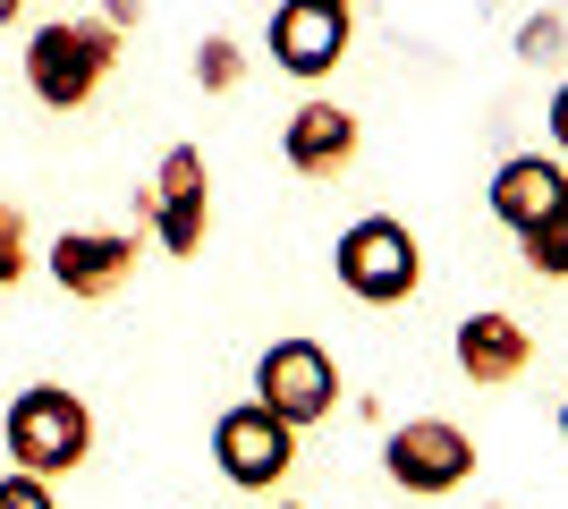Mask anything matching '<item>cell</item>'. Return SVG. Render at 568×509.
Masks as SVG:
<instances>
[{
	"label": "cell",
	"mask_w": 568,
	"mask_h": 509,
	"mask_svg": "<svg viewBox=\"0 0 568 509\" xmlns=\"http://www.w3.org/2000/svg\"><path fill=\"white\" fill-rule=\"evenodd\" d=\"M0 441H9V459L26 467V476H77V467L94 459V408L77 399V390L60 383H26L18 399H9V416H0Z\"/></svg>",
	"instance_id": "obj_1"
},
{
	"label": "cell",
	"mask_w": 568,
	"mask_h": 509,
	"mask_svg": "<svg viewBox=\"0 0 568 509\" xmlns=\"http://www.w3.org/2000/svg\"><path fill=\"white\" fill-rule=\"evenodd\" d=\"M111 69H119V26H102V18H51V26L26 34V85L51 111L94 102Z\"/></svg>",
	"instance_id": "obj_2"
},
{
	"label": "cell",
	"mask_w": 568,
	"mask_h": 509,
	"mask_svg": "<svg viewBox=\"0 0 568 509\" xmlns=\"http://www.w3.org/2000/svg\"><path fill=\"white\" fill-rule=\"evenodd\" d=\"M332 272H339V289L365 297V306H399V297H416V281H425V255H416V230H407V221L365 213V221L339 230Z\"/></svg>",
	"instance_id": "obj_3"
},
{
	"label": "cell",
	"mask_w": 568,
	"mask_h": 509,
	"mask_svg": "<svg viewBox=\"0 0 568 509\" xmlns=\"http://www.w3.org/2000/svg\"><path fill=\"white\" fill-rule=\"evenodd\" d=\"M255 408H272L288 434H306L339 408V365L323 339H272L255 357Z\"/></svg>",
	"instance_id": "obj_4"
},
{
	"label": "cell",
	"mask_w": 568,
	"mask_h": 509,
	"mask_svg": "<svg viewBox=\"0 0 568 509\" xmlns=\"http://www.w3.org/2000/svg\"><path fill=\"white\" fill-rule=\"evenodd\" d=\"M382 467H390L399 492L442 501V492H458L475 476V441H467V425H450V416H407V425L382 434Z\"/></svg>",
	"instance_id": "obj_5"
},
{
	"label": "cell",
	"mask_w": 568,
	"mask_h": 509,
	"mask_svg": "<svg viewBox=\"0 0 568 509\" xmlns=\"http://www.w3.org/2000/svg\"><path fill=\"white\" fill-rule=\"evenodd\" d=\"M144 221L162 255H204V230H213V170H204V145H170L153 187H144Z\"/></svg>",
	"instance_id": "obj_6"
},
{
	"label": "cell",
	"mask_w": 568,
	"mask_h": 509,
	"mask_svg": "<svg viewBox=\"0 0 568 509\" xmlns=\"http://www.w3.org/2000/svg\"><path fill=\"white\" fill-rule=\"evenodd\" d=\"M213 467L230 476L237 492H272L288 467H297V434H288L272 408H255V399H246V408H230V416L213 425Z\"/></svg>",
	"instance_id": "obj_7"
},
{
	"label": "cell",
	"mask_w": 568,
	"mask_h": 509,
	"mask_svg": "<svg viewBox=\"0 0 568 509\" xmlns=\"http://www.w3.org/2000/svg\"><path fill=\"white\" fill-rule=\"evenodd\" d=\"M43 272L60 281V297L111 306V297L136 281V238H128V230H60V238L43 246Z\"/></svg>",
	"instance_id": "obj_8"
},
{
	"label": "cell",
	"mask_w": 568,
	"mask_h": 509,
	"mask_svg": "<svg viewBox=\"0 0 568 509\" xmlns=\"http://www.w3.org/2000/svg\"><path fill=\"white\" fill-rule=\"evenodd\" d=\"M356 26L348 9H332V0H281L272 9V69L281 77H306V85H323V77L348 60Z\"/></svg>",
	"instance_id": "obj_9"
},
{
	"label": "cell",
	"mask_w": 568,
	"mask_h": 509,
	"mask_svg": "<svg viewBox=\"0 0 568 509\" xmlns=\"http://www.w3.org/2000/svg\"><path fill=\"white\" fill-rule=\"evenodd\" d=\"M356 145H365V128H356L348 102H297L281 128V162L297 170V179H339V170L356 162Z\"/></svg>",
	"instance_id": "obj_10"
},
{
	"label": "cell",
	"mask_w": 568,
	"mask_h": 509,
	"mask_svg": "<svg viewBox=\"0 0 568 509\" xmlns=\"http://www.w3.org/2000/svg\"><path fill=\"white\" fill-rule=\"evenodd\" d=\"M450 357H458V374H467L475 390H500V383H518L526 365H535V332H526L518 315L484 306V315H467L450 332Z\"/></svg>",
	"instance_id": "obj_11"
},
{
	"label": "cell",
	"mask_w": 568,
	"mask_h": 509,
	"mask_svg": "<svg viewBox=\"0 0 568 509\" xmlns=\"http://www.w3.org/2000/svg\"><path fill=\"white\" fill-rule=\"evenodd\" d=\"M484 195H493V221H500V230H518V238H526L535 221H551L568 204V170H560V153H509V162L493 170V187H484Z\"/></svg>",
	"instance_id": "obj_12"
},
{
	"label": "cell",
	"mask_w": 568,
	"mask_h": 509,
	"mask_svg": "<svg viewBox=\"0 0 568 509\" xmlns=\"http://www.w3.org/2000/svg\"><path fill=\"white\" fill-rule=\"evenodd\" d=\"M195 85H204V94H237V85H246V51H237L230 34H204V43H195Z\"/></svg>",
	"instance_id": "obj_13"
},
{
	"label": "cell",
	"mask_w": 568,
	"mask_h": 509,
	"mask_svg": "<svg viewBox=\"0 0 568 509\" xmlns=\"http://www.w3.org/2000/svg\"><path fill=\"white\" fill-rule=\"evenodd\" d=\"M518 246H526V264L544 272V281H568V204H560L551 221H535Z\"/></svg>",
	"instance_id": "obj_14"
},
{
	"label": "cell",
	"mask_w": 568,
	"mask_h": 509,
	"mask_svg": "<svg viewBox=\"0 0 568 509\" xmlns=\"http://www.w3.org/2000/svg\"><path fill=\"white\" fill-rule=\"evenodd\" d=\"M26 272H34V230L18 204H0V289H18Z\"/></svg>",
	"instance_id": "obj_15"
},
{
	"label": "cell",
	"mask_w": 568,
	"mask_h": 509,
	"mask_svg": "<svg viewBox=\"0 0 568 509\" xmlns=\"http://www.w3.org/2000/svg\"><path fill=\"white\" fill-rule=\"evenodd\" d=\"M560 43H568V18H560V9H535V18L518 26V60H535V69L560 60Z\"/></svg>",
	"instance_id": "obj_16"
},
{
	"label": "cell",
	"mask_w": 568,
	"mask_h": 509,
	"mask_svg": "<svg viewBox=\"0 0 568 509\" xmlns=\"http://www.w3.org/2000/svg\"><path fill=\"white\" fill-rule=\"evenodd\" d=\"M0 509H60V501H51V485H43V476L9 467V476H0Z\"/></svg>",
	"instance_id": "obj_17"
},
{
	"label": "cell",
	"mask_w": 568,
	"mask_h": 509,
	"mask_svg": "<svg viewBox=\"0 0 568 509\" xmlns=\"http://www.w3.org/2000/svg\"><path fill=\"white\" fill-rule=\"evenodd\" d=\"M94 18H102V26H119V34H128V26H144V0H102Z\"/></svg>",
	"instance_id": "obj_18"
},
{
	"label": "cell",
	"mask_w": 568,
	"mask_h": 509,
	"mask_svg": "<svg viewBox=\"0 0 568 509\" xmlns=\"http://www.w3.org/2000/svg\"><path fill=\"white\" fill-rule=\"evenodd\" d=\"M544 120H551V145L568 153V77H560V94H551V111H544Z\"/></svg>",
	"instance_id": "obj_19"
},
{
	"label": "cell",
	"mask_w": 568,
	"mask_h": 509,
	"mask_svg": "<svg viewBox=\"0 0 568 509\" xmlns=\"http://www.w3.org/2000/svg\"><path fill=\"white\" fill-rule=\"evenodd\" d=\"M26 18V0H0V26H18Z\"/></svg>",
	"instance_id": "obj_20"
},
{
	"label": "cell",
	"mask_w": 568,
	"mask_h": 509,
	"mask_svg": "<svg viewBox=\"0 0 568 509\" xmlns=\"http://www.w3.org/2000/svg\"><path fill=\"white\" fill-rule=\"evenodd\" d=\"M560 441H568V399H560Z\"/></svg>",
	"instance_id": "obj_21"
},
{
	"label": "cell",
	"mask_w": 568,
	"mask_h": 509,
	"mask_svg": "<svg viewBox=\"0 0 568 509\" xmlns=\"http://www.w3.org/2000/svg\"><path fill=\"white\" fill-rule=\"evenodd\" d=\"M332 9H356V0H332Z\"/></svg>",
	"instance_id": "obj_22"
},
{
	"label": "cell",
	"mask_w": 568,
	"mask_h": 509,
	"mask_svg": "<svg viewBox=\"0 0 568 509\" xmlns=\"http://www.w3.org/2000/svg\"><path fill=\"white\" fill-rule=\"evenodd\" d=\"M272 509H297V501H272Z\"/></svg>",
	"instance_id": "obj_23"
},
{
	"label": "cell",
	"mask_w": 568,
	"mask_h": 509,
	"mask_svg": "<svg viewBox=\"0 0 568 509\" xmlns=\"http://www.w3.org/2000/svg\"><path fill=\"white\" fill-rule=\"evenodd\" d=\"M493 509H500V501H493Z\"/></svg>",
	"instance_id": "obj_24"
}]
</instances>
